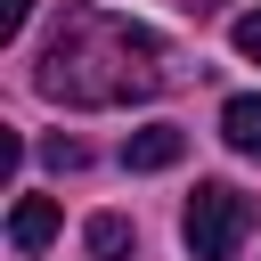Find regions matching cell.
I'll use <instances>...</instances> for the list:
<instances>
[{
    "mask_svg": "<svg viewBox=\"0 0 261 261\" xmlns=\"http://www.w3.org/2000/svg\"><path fill=\"white\" fill-rule=\"evenodd\" d=\"M179 155H188V130L179 122H147V130L122 139V171H171Z\"/></svg>",
    "mask_w": 261,
    "mask_h": 261,
    "instance_id": "cell-3",
    "label": "cell"
},
{
    "mask_svg": "<svg viewBox=\"0 0 261 261\" xmlns=\"http://www.w3.org/2000/svg\"><path fill=\"white\" fill-rule=\"evenodd\" d=\"M33 90L57 106H139L163 90V41L106 8H65L33 57Z\"/></svg>",
    "mask_w": 261,
    "mask_h": 261,
    "instance_id": "cell-1",
    "label": "cell"
},
{
    "mask_svg": "<svg viewBox=\"0 0 261 261\" xmlns=\"http://www.w3.org/2000/svg\"><path fill=\"white\" fill-rule=\"evenodd\" d=\"M57 237V196H16V212H8V245L16 253H41Z\"/></svg>",
    "mask_w": 261,
    "mask_h": 261,
    "instance_id": "cell-4",
    "label": "cell"
},
{
    "mask_svg": "<svg viewBox=\"0 0 261 261\" xmlns=\"http://www.w3.org/2000/svg\"><path fill=\"white\" fill-rule=\"evenodd\" d=\"M245 228H253V196H237L228 179H196V196H188V212H179L188 253H196V261H228V253L245 245Z\"/></svg>",
    "mask_w": 261,
    "mask_h": 261,
    "instance_id": "cell-2",
    "label": "cell"
},
{
    "mask_svg": "<svg viewBox=\"0 0 261 261\" xmlns=\"http://www.w3.org/2000/svg\"><path fill=\"white\" fill-rule=\"evenodd\" d=\"M228 41H237V57H253V65H261V8H245V16L228 24Z\"/></svg>",
    "mask_w": 261,
    "mask_h": 261,
    "instance_id": "cell-8",
    "label": "cell"
},
{
    "mask_svg": "<svg viewBox=\"0 0 261 261\" xmlns=\"http://www.w3.org/2000/svg\"><path fill=\"white\" fill-rule=\"evenodd\" d=\"M41 163H49V171H82L90 147H82V139H41Z\"/></svg>",
    "mask_w": 261,
    "mask_h": 261,
    "instance_id": "cell-7",
    "label": "cell"
},
{
    "mask_svg": "<svg viewBox=\"0 0 261 261\" xmlns=\"http://www.w3.org/2000/svg\"><path fill=\"white\" fill-rule=\"evenodd\" d=\"M130 245H139V228H130L122 212H98V220H90V253H98V261H130Z\"/></svg>",
    "mask_w": 261,
    "mask_h": 261,
    "instance_id": "cell-6",
    "label": "cell"
},
{
    "mask_svg": "<svg viewBox=\"0 0 261 261\" xmlns=\"http://www.w3.org/2000/svg\"><path fill=\"white\" fill-rule=\"evenodd\" d=\"M220 139L237 155H261V98H228L220 106Z\"/></svg>",
    "mask_w": 261,
    "mask_h": 261,
    "instance_id": "cell-5",
    "label": "cell"
},
{
    "mask_svg": "<svg viewBox=\"0 0 261 261\" xmlns=\"http://www.w3.org/2000/svg\"><path fill=\"white\" fill-rule=\"evenodd\" d=\"M24 16H33V0H0V41H16V33H24Z\"/></svg>",
    "mask_w": 261,
    "mask_h": 261,
    "instance_id": "cell-9",
    "label": "cell"
}]
</instances>
